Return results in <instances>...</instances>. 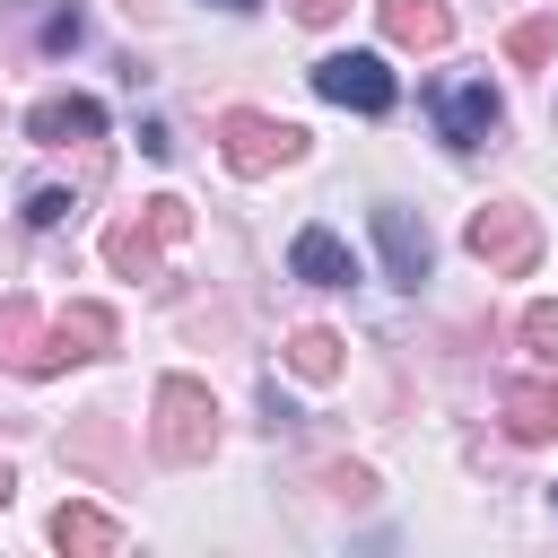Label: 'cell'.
Wrapping results in <instances>:
<instances>
[{"label":"cell","mask_w":558,"mask_h":558,"mask_svg":"<svg viewBox=\"0 0 558 558\" xmlns=\"http://www.w3.org/2000/svg\"><path fill=\"white\" fill-rule=\"evenodd\" d=\"M70 209H78V201H70V192H52V183H44V192H26V227H61Z\"/></svg>","instance_id":"cell-18"},{"label":"cell","mask_w":558,"mask_h":558,"mask_svg":"<svg viewBox=\"0 0 558 558\" xmlns=\"http://www.w3.org/2000/svg\"><path fill=\"white\" fill-rule=\"evenodd\" d=\"M288 366H296L305 384H331V375H340V340H331V331H296V340H288Z\"/></svg>","instance_id":"cell-16"},{"label":"cell","mask_w":558,"mask_h":558,"mask_svg":"<svg viewBox=\"0 0 558 558\" xmlns=\"http://www.w3.org/2000/svg\"><path fill=\"white\" fill-rule=\"evenodd\" d=\"M288 270H296L305 288H349V279H357V262H349V244H340L331 227H296V244H288Z\"/></svg>","instance_id":"cell-10"},{"label":"cell","mask_w":558,"mask_h":558,"mask_svg":"<svg viewBox=\"0 0 558 558\" xmlns=\"http://www.w3.org/2000/svg\"><path fill=\"white\" fill-rule=\"evenodd\" d=\"M148 445H157L166 462H209V445H218V401H209V384H192V375H166V384H157Z\"/></svg>","instance_id":"cell-1"},{"label":"cell","mask_w":558,"mask_h":558,"mask_svg":"<svg viewBox=\"0 0 558 558\" xmlns=\"http://www.w3.org/2000/svg\"><path fill=\"white\" fill-rule=\"evenodd\" d=\"M218 157H227L235 174H279V166H296V157H305V131H296V122H279V113L227 105V113H218Z\"/></svg>","instance_id":"cell-3"},{"label":"cell","mask_w":558,"mask_h":558,"mask_svg":"<svg viewBox=\"0 0 558 558\" xmlns=\"http://www.w3.org/2000/svg\"><path fill=\"white\" fill-rule=\"evenodd\" d=\"M462 244H471V262H480L488 279H523V270L541 262V218H532L523 201H488V209L462 227Z\"/></svg>","instance_id":"cell-4"},{"label":"cell","mask_w":558,"mask_h":558,"mask_svg":"<svg viewBox=\"0 0 558 558\" xmlns=\"http://www.w3.org/2000/svg\"><path fill=\"white\" fill-rule=\"evenodd\" d=\"M523 349H532L541 366H558V305H532V314H523Z\"/></svg>","instance_id":"cell-17"},{"label":"cell","mask_w":558,"mask_h":558,"mask_svg":"<svg viewBox=\"0 0 558 558\" xmlns=\"http://www.w3.org/2000/svg\"><path fill=\"white\" fill-rule=\"evenodd\" d=\"M549 497H558V488H549Z\"/></svg>","instance_id":"cell-23"},{"label":"cell","mask_w":558,"mask_h":558,"mask_svg":"<svg viewBox=\"0 0 558 558\" xmlns=\"http://www.w3.org/2000/svg\"><path fill=\"white\" fill-rule=\"evenodd\" d=\"M0 506H9V462H0Z\"/></svg>","instance_id":"cell-21"},{"label":"cell","mask_w":558,"mask_h":558,"mask_svg":"<svg viewBox=\"0 0 558 558\" xmlns=\"http://www.w3.org/2000/svg\"><path fill=\"white\" fill-rule=\"evenodd\" d=\"M427 113H436V140H445V148H462V157H471V148H488V140L506 131V96H497L488 78H445V87L427 96Z\"/></svg>","instance_id":"cell-5"},{"label":"cell","mask_w":558,"mask_h":558,"mask_svg":"<svg viewBox=\"0 0 558 558\" xmlns=\"http://www.w3.org/2000/svg\"><path fill=\"white\" fill-rule=\"evenodd\" d=\"M52 541L78 549V558H105V549H122V523H113L105 506H78V497H70V506L52 514Z\"/></svg>","instance_id":"cell-14"},{"label":"cell","mask_w":558,"mask_h":558,"mask_svg":"<svg viewBox=\"0 0 558 558\" xmlns=\"http://www.w3.org/2000/svg\"><path fill=\"white\" fill-rule=\"evenodd\" d=\"M506 436L514 445H549L558 436V384H506Z\"/></svg>","instance_id":"cell-11"},{"label":"cell","mask_w":558,"mask_h":558,"mask_svg":"<svg viewBox=\"0 0 558 558\" xmlns=\"http://www.w3.org/2000/svg\"><path fill=\"white\" fill-rule=\"evenodd\" d=\"M549 52H558V9H541V17H514V26H506V61L541 70Z\"/></svg>","instance_id":"cell-15"},{"label":"cell","mask_w":558,"mask_h":558,"mask_svg":"<svg viewBox=\"0 0 558 558\" xmlns=\"http://www.w3.org/2000/svg\"><path fill=\"white\" fill-rule=\"evenodd\" d=\"M384 35L410 44V52H445L453 17H445V0H384Z\"/></svg>","instance_id":"cell-13"},{"label":"cell","mask_w":558,"mask_h":558,"mask_svg":"<svg viewBox=\"0 0 558 558\" xmlns=\"http://www.w3.org/2000/svg\"><path fill=\"white\" fill-rule=\"evenodd\" d=\"M26 140L35 148H70V140H105V105L96 96H44L26 113Z\"/></svg>","instance_id":"cell-8"},{"label":"cell","mask_w":558,"mask_h":558,"mask_svg":"<svg viewBox=\"0 0 558 558\" xmlns=\"http://www.w3.org/2000/svg\"><path fill=\"white\" fill-rule=\"evenodd\" d=\"M105 349H113V314L105 305H61L44 323V375L70 366V357H105Z\"/></svg>","instance_id":"cell-7"},{"label":"cell","mask_w":558,"mask_h":558,"mask_svg":"<svg viewBox=\"0 0 558 558\" xmlns=\"http://www.w3.org/2000/svg\"><path fill=\"white\" fill-rule=\"evenodd\" d=\"M183 227H192V209H183L174 192H157L140 218H113V227H105V262H113L122 279H157V270H166V244H183Z\"/></svg>","instance_id":"cell-2"},{"label":"cell","mask_w":558,"mask_h":558,"mask_svg":"<svg viewBox=\"0 0 558 558\" xmlns=\"http://www.w3.org/2000/svg\"><path fill=\"white\" fill-rule=\"evenodd\" d=\"M314 96L323 105H349V113H392V70H384V52H323L314 61Z\"/></svg>","instance_id":"cell-6"},{"label":"cell","mask_w":558,"mask_h":558,"mask_svg":"<svg viewBox=\"0 0 558 558\" xmlns=\"http://www.w3.org/2000/svg\"><path fill=\"white\" fill-rule=\"evenodd\" d=\"M288 9H296V17H305V26H331V17H340V9H349V0H288Z\"/></svg>","instance_id":"cell-20"},{"label":"cell","mask_w":558,"mask_h":558,"mask_svg":"<svg viewBox=\"0 0 558 558\" xmlns=\"http://www.w3.org/2000/svg\"><path fill=\"white\" fill-rule=\"evenodd\" d=\"M0 366L44 375V314H35L26 296H0Z\"/></svg>","instance_id":"cell-12"},{"label":"cell","mask_w":558,"mask_h":558,"mask_svg":"<svg viewBox=\"0 0 558 558\" xmlns=\"http://www.w3.org/2000/svg\"><path fill=\"white\" fill-rule=\"evenodd\" d=\"M218 9H262V0H218Z\"/></svg>","instance_id":"cell-22"},{"label":"cell","mask_w":558,"mask_h":558,"mask_svg":"<svg viewBox=\"0 0 558 558\" xmlns=\"http://www.w3.org/2000/svg\"><path fill=\"white\" fill-rule=\"evenodd\" d=\"M44 44L70 52V44H78V9H52V17H44Z\"/></svg>","instance_id":"cell-19"},{"label":"cell","mask_w":558,"mask_h":558,"mask_svg":"<svg viewBox=\"0 0 558 558\" xmlns=\"http://www.w3.org/2000/svg\"><path fill=\"white\" fill-rule=\"evenodd\" d=\"M375 244H384V270H392V288H418L427 279V227L410 218V209H375Z\"/></svg>","instance_id":"cell-9"}]
</instances>
